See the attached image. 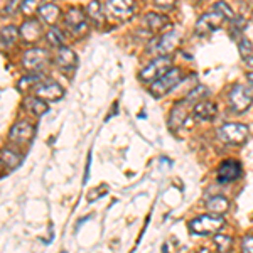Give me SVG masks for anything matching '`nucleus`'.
Returning a JSON list of instances; mask_svg holds the SVG:
<instances>
[{
	"label": "nucleus",
	"mask_w": 253,
	"mask_h": 253,
	"mask_svg": "<svg viewBox=\"0 0 253 253\" xmlns=\"http://www.w3.org/2000/svg\"><path fill=\"white\" fill-rule=\"evenodd\" d=\"M224 226V219L219 214H205L189 223V230L194 235H213Z\"/></svg>",
	"instance_id": "nucleus-1"
},
{
	"label": "nucleus",
	"mask_w": 253,
	"mask_h": 253,
	"mask_svg": "<svg viewBox=\"0 0 253 253\" xmlns=\"http://www.w3.org/2000/svg\"><path fill=\"white\" fill-rule=\"evenodd\" d=\"M181 81H182V71L179 68H172L164 76H161L159 80L154 81V84L150 86V95L156 98L164 96L169 91H172Z\"/></svg>",
	"instance_id": "nucleus-2"
},
{
	"label": "nucleus",
	"mask_w": 253,
	"mask_h": 253,
	"mask_svg": "<svg viewBox=\"0 0 253 253\" xmlns=\"http://www.w3.org/2000/svg\"><path fill=\"white\" fill-rule=\"evenodd\" d=\"M250 130L243 124H224L218 128V137L230 145H243L248 140Z\"/></svg>",
	"instance_id": "nucleus-3"
},
{
	"label": "nucleus",
	"mask_w": 253,
	"mask_h": 253,
	"mask_svg": "<svg viewBox=\"0 0 253 253\" xmlns=\"http://www.w3.org/2000/svg\"><path fill=\"white\" fill-rule=\"evenodd\" d=\"M107 12L110 17L126 22L135 15L137 3L135 0H108L107 2Z\"/></svg>",
	"instance_id": "nucleus-4"
},
{
	"label": "nucleus",
	"mask_w": 253,
	"mask_h": 253,
	"mask_svg": "<svg viewBox=\"0 0 253 253\" xmlns=\"http://www.w3.org/2000/svg\"><path fill=\"white\" fill-rule=\"evenodd\" d=\"M170 69H172V63H170L169 56H159V58H156L149 64V66L142 69L140 80L144 81V83L156 81L161 78V76H164L167 71H170Z\"/></svg>",
	"instance_id": "nucleus-5"
},
{
	"label": "nucleus",
	"mask_w": 253,
	"mask_h": 253,
	"mask_svg": "<svg viewBox=\"0 0 253 253\" xmlns=\"http://www.w3.org/2000/svg\"><path fill=\"white\" fill-rule=\"evenodd\" d=\"M22 64L27 71H32V73H41L46 69V66L49 64V54L47 51L44 49H39V47H34V49H29L26 51L22 58Z\"/></svg>",
	"instance_id": "nucleus-6"
},
{
	"label": "nucleus",
	"mask_w": 253,
	"mask_h": 253,
	"mask_svg": "<svg viewBox=\"0 0 253 253\" xmlns=\"http://www.w3.org/2000/svg\"><path fill=\"white\" fill-rule=\"evenodd\" d=\"M253 103V93L248 88L236 84L230 91V107L236 113H243L252 107Z\"/></svg>",
	"instance_id": "nucleus-7"
},
{
	"label": "nucleus",
	"mask_w": 253,
	"mask_h": 253,
	"mask_svg": "<svg viewBox=\"0 0 253 253\" xmlns=\"http://www.w3.org/2000/svg\"><path fill=\"white\" fill-rule=\"evenodd\" d=\"M177 44H179V36L175 32H169V34L159 36L157 39H154L147 52L157 56H169L177 47Z\"/></svg>",
	"instance_id": "nucleus-8"
},
{
	"label": "nucleus",
	"mask_w": 253,
	"mask_h": 253,
	"mask_svg": "<svg viewBox=\"0 0 253 253\" xmlns=\"http://www.w3.org/2000/svg\"><path fill=\"white\" fill-rule=\"evenodd\" d=\"M64 22L73 34L81 36L88 31V15L78 7H69L66 15H64Z\"/></svg>",
	"instance_id": "nucleus-9"
},
{
	"label": "nucleus",
	"mask_w": 253,
	"mask_h": 253,
	"mask_svg": "<svg viewBox=\"0 0 253 253\" xmlns=\"http://www.w3.org/2000/svg\"><path fill=\"white\" fill-rule=\"evenodd\" d=\"M224 22V17L221 14H218V12H210V14H205L201 15V17L198 19V22H196V34L201 36V38H205V36L211 34V32L218 31L219 27L223 26Z\"/></svg>",
	"instance_id": "nucleus-10"
},
{
	"label": "nucleus",
	"mask_w": 253,
	"mask_h": 253,
	"mask_svg": "<svg viewBox=\"0 0 253 253\" xmlns=\"http://www.w3.org/2000/svg\"><path fill=\"white\" fill-rule=\"evenodd\" d=\"M242 175V164L238 161H224L219 164L218 172H216V179H218L219 184H228V182H233Z\"/></svg>",
	"instance_id": "nucleus-11"
},
{
	"label": "nucleus",
	"mask_w": 253,
	"mask_h": 253,
	"mask_svg": "<svg viewBox=\"0 0 253 253\" xmlns=\"http://www.w3.org/2000/svg\"><path fill=\"white\" fill-rule=\"evenodd\" d=\"M34 133H36L34 125L29 124L27 120H22V122H17V124L10 128L9 138L12 142H17V144H29L32 138H34Z\"/></svg>",
	"instance_id": "nucleus-12"
},
{
	"label": "nucleus",
	"mask_w": 253,
	"mask_h": 253,
	"mask_svg": "<svg viewBox=\"0 0 253 253\" xmlns=\"http://www.w3.org/2000/svg\"><path fill=\"white\" fill-rule=\"evenodd\" d=\"M36 96L42 98L46 101H58L64 96V89L56 81H44L36 88Z\"/></svg>",
	"instance_id": "nucleus-13"
},
{
	"label": "nucleus",
	"mask_w": 253,
	"mask_h": 253,
	"mask_svg": "<svg viewBox=\"0 0 253 253\" xmlns=\"http://www.w3.org/2000/svg\"><path fill=\"white\" fill-rule=\"evenodd\" d=\"M20 38L26 42H38L42 38V24L38 19H31L20 26Z\"/></svg>",
	"instance_id": "nucleus-14"
},
{
	"label": "nucleus",
	"mask_w": 253,
	"mask_h": 253,
	"mask_svg": "<svg viewBox=\"0 0 253 253\" xmlns=\"http://www.w3.org/2000/svg\"><path fill=\"white\" fill-rule=\"evenodd\" d=\"M144 26L149 29L152 34H159L164 29L170 26V20L162 14H156V12H150V14L145 15L144 19Z\"/></svg>",
	"instance_id": "nucleus-15"
},
{
	"label": "nucleus",
	"mask_w": 253,
	"mask_h": 253,
	"mask_svg": "<svg viewBox=\"0 0 253 253\" xmlns=\"http://www.w3.org/2000/svg\"><path fill=\"white\" fill-rule=\"evenodd\" d=\"M56 63L61 69H71L78 64V56L73 49L66 46H61L58 49V54H56Z\"/></svg>",
	"instance_id": "nucleus-16"
},
{
	"label": "nucleus",
	"mask_w": 253,
	"mask_h": 253,
	"mask_svg": "<svg viewBox=\"0 0 253 253\" xmlns=\"http://www.w3.org/2000/svg\"><path fill=\"white\" fill-rule=\"evenodd\" d=\"M24 108L34 117H42L49 112V105L46 100L39 96H29L24 100Z\"/></svg>",
	"instance_id": "nucleus-17"
},
{
	"label": "nucleus",
	"mask_w": 253,
	"mask_h": 253,
	"mask_svg": "<svg viewBox=\"0 0 253 253\" xmlns=\"http://www.w3.org/2000/svg\"><path fill=\"white\" fill-rule=\"evenodd\" d=\"M218 115V107L213 101H199L194 107V117H198L199 120H214Z\"/></svg>",
	"instance_id": "nucleus-18"
},
{
	"label": "nucleus",
	"mask_w": 253,
	"mask_h": 253,
	"mask_svg": "<svg viewBox=\"0 0 253 253\" xmlns=\"http://www.w3.org/2000/svg\"><path fill=\"white\" fill-rule=\"evenodd\" d=\"M39 15H41V19L44 20V22H47L49 26H54L56 22L59 20L61 17V10H59V7L56 5V3H51V2H47V3H42V5L39 7Z\"/></svg>",
	"instance_id": "nucleus-19"
},
{
	"label": "nucleus",
	"mask_w": 253,
	"mask_h": 253,
	"mask_svg": "<svg viewBox=\"0 0 253 253\" xmlns=\"http://www.w3.org/2000/svg\"><path fill=\"white\" fill-rule=\"evenodd\" d=\"M206 208L210 213L223 216L228 210H230V201H228L224 196H213L211 199H208Z\"/></svg>",
	"instance_id": "nucleus-20"
},
{
	"label": "nucleus",
	"mask_w": 253,
	"mask_h": 253,
	"mask_svg": "<svg viewBox=\"0 0 253 253\" xmlns=\"http://www.w3.org/2000/svg\"><path fill=\"white\" fill-rule=\"evenodd\" d=\"M0 162H2V169L7 170V172H10V170L17 169V167L20 166V162H22V157H20L17 152H14V150L3 149Z\"/></svg>",
	"instance_id": "nucleus-21"
},
{
	"label": "nucleus",
	"mask_w": 253,
	"mask_h": 253,
	"mask_svg": "<svg viewBox=\"0 0 253 253\" xmlns=\"http://www.w3.org/2000/svg\"><path fill=\"white\" fill-rule=\"evenodd\" d=\"M184 122H186V110L181 105H175L169 115V126L175 132V130H179L184 125Z\"/></svg>",
	"instance_id": "nucleus-22"
},
{
	"label": "nucleus",
	"mask_w": 253,
	"mask_h": 253,
	"mask_svg": "<svg viewBox=\"0 0 253 253\" xmlns=\"http://www.w3.org/2000/svg\"><path fill=\"white\" fill-rule=\"evenodd\" d=\"M86 15H88V19L91 20V22L96 24V26H101V24H103V20H105L103 10H101V5L96 2V0H93V2L88 5Z\"/></svg>",
	"instance_id": "nucleus-23"
},
{
	"label": "nucleus",
	"mask_w": 253,
	"mask_h": 253,
	"mask_svg": "<svg viewBox=\"0 0 253 253\" xmlns=\"http://www.w3.org/2000/svg\"><path fill=\"white\" fill-rule=\"evenodd\" d=\"M20 36V31L17 29V27H3L2 29V47L5 49V47H9L12 46V44L17 41V38Z\"/></svg>",
	"instance_id": "nucleus-24"
},
{
	"label": "nucleus",
	"mask_w": 253,
	"mask_h": 253,
	"mask_svg": "<svg viewBox=\"0 0 253 253\" xmlns=\"http://www.w3.org/2000/svg\"><path fill=\"white\" fill-rule=\"evenodd\" d=\"M213 9L214 12H218V14H221L224 20H233L236 15H235V12L233 9H231L230 5H228L226 2H223V0H219V2H216L214 5H213Z\"/></svg>",
	"instance_id": "nucleus-25"
},
{
	"label": "nucleus",
	"mask_w": 253,
	"mask_h": 253,
	"mask_svg": "<svg viewBox=\"0 0 253 253\" xmlns=\"http://www.w3.org/2000/svg\"><path fill=\"white\" fill-rule=\"evenodd\" d=\"M206 95H208V88L203 86V84H199V86L191 89L189 95L186 96V101L187 103H199V100H203Z\"/></svg>",
	"instance_id": "nucleus-26"
},
{
	"label": "nucleus",
	"mask_w": 253,
	"mask_h": 253,
	"mask_svg": "<svg viewBox=\"0 0 253 253\" xmlns=\"http://www.w3.org/2000/svg\"><path fill=\"white\" fill-rule=\"evenodd\" d=\"M47 41H49V44H51V46L61 47L64 44V36H63V32H61L59 29L52 27V29L47 31Z\"/></svg>",
	"instance_id": "nucleus-27"
},
{
	"label": "nucleus",
	"mask_w": 253,
	"mask_h": 253,
	"mask_svg": "<svg viewBox=\"0 0 253 253\" xmlns=\"http://www.w3.org/2000/svg\"><path fill=\"white\" fill-rule=\"evenodd\" d=\"M238 49H240V56H242L245 61L253 58V44H252L250 39H242V41H240Z\"/></svg>",
	"instance_id": "nucleus-28"
},
{
	"label": "nucleus",
	"mask_w": 253,
	"mask_h": 253,
	"mask_svg": "<svg viewBox=\"0 0 253 253\" xmlns=\"http://www.w3.org/2000/svg\"><path fill=\"white\" fill-rule=\"evenodd\" d=\"M39 80H41L39 75H36V76H26V78H22V80L19 81V89H20V91H27V89H31L32 86L38 88L39 84H41Z\"/></svg>",
	"instance_id": "nucleus-29"
},
{
	"label": "nucleus",
	"mask_w": 253,
	"mask_h": 253,
	"mask_svg": "<svg viewBox=\"0 0 253 253\" xmlns=\"http://www.w3.org/2000/svg\"><path fill=\"white\" fill-rule=\"evenodd\" d=\"M213 242L219 252H228L231 248V243H233L230 236H224V235H216L213 238Z\"/></svg>",
	"instance_id": "nucleus-30"
},
{
	"label": "nucleus",
	"mask_w": 253,
	"mask_h": 253,
	"mask_svg": "<svg viewBox=\"0 0 253 253\" xmlns=\"http://www.w3.org/2000/svg\"><path fill=\"white\" fill-rule=\"evenodd\" d=\"M39 7H41V0H24L22 5H20V10L26 15H32L36 10H39Z\"/></svg>",
	"instance_id": "nucleus-31"
},
{
	"label": "nucleus",
	"mask_w": 253,
	"mask_h": 253,
	"mask_svg": "<svg viewBox=\"0 0 253 253\" xmlns=\"http://www.w3.org/2000/svg\"><path fill=\"white\" fill-rule=\"evenodd\" d=\"M110 191V187L107 184H101V186H98L95 187V189H91V191H88V196H86V199L89 203H93V201H96L98 198H101V196H105Z\"/></svg>",
	"instance_id": "nucleus-32"
},
{
	"label": "nucleus",
	"mask_w": 253,
	"mask_h": 253,
	"mask_svg": "<svg viewBox=\"0 0 253 253\" xmlns=\"http://www.w3.org/2000/svg\"><path fill=\"white\" fill-rule=\"evenodd\" d=\"M245 27H247V22H245L243 17H235L231 20V34H233V38L238 34H242Z\"/></svg>",
	"instance_id": "nucleus-33"
},
{
	"label": "nucleus",
	"mask_w": 253,
	"mask_h": 253,
	"mask_svg": "<svg viewBox=\"0 0 253 253\" xmlns=\"http://www.w3.org/2000/svg\"><path fill=\"white\" fill-rule=\"evenodd\" d=\"M177 3V0H154V5L162 10H172Z\"/></svg>",
	"instance_id": "nucleus-34"
},
{
	"label": "nucleus",
	"mask_w": 253,
	"mask_h": 253,
	"mask_svg": "<svg viewBox=\"0 0 253 253\" xmlns=\"http://www.w3.org/2000/svg\"><path fill=\"white\" fill-rule=\"evenodd\" d=\"M242 250L245 253H253V235H248L242 242Z\"/></svg>",
	"instance_id": "nucleus-35"
},
{
	"label": "nucleus",
	"mask_w": 253,
	"mask_h": 253,
	"mask_svg": "<svg viewBox=\"0 0 253 253\" xmlns=\"http://www.w3.org/2000/svg\"><path fill=\"white\" fill-rule=\"evenodd\" d=\"M22 2L24 0H7V7H3V9H9V12H12L22 5Z\"/></svg>",
	"instance_id": "nucleus-36"
},
{
	"label": "nucleus",
	"mask_w": 253,
	"mask_h": 253,
	"mask_svg": "<svg viewBox=\"0 0 253 253\" xmlns=\"http://www.w3.org/2000/svg\"><path fill=\"white\" fill-rule=\"evenodd\" d=\"M247 80H248V83H250V86L253 88V71H250L247 75Z\"/></svg>",
	"instance_id": "nucleus-37"
},
{
	"label": "nucleus",
	"mask_w": 253,
	"mask_h": 253,
	"mask_svg": "<svg viewBox=\"0 0 253 253\" xmlns=\"http://www.w3.org/2000/svg\"><path fill=\"white\" fill-rule=\"evenodd\" d=\"M247 64H248L250 68H253V58H252V59H248V61H247Z\"/></svg>",
	"instance_id": "nucleus-38"
},
{
	"label": "nucleus",
	"mask_w": 253,
	"mask_h": 253,
	"mask_svg": "<svg viewBox=\"0 0 253 253\" xmlns=\"http://www.w3.org/2000/svg\"><path fill=\"white\" fill-rule=\"evenodd\" d=\"M252 19H253V14H252Z\"/></svg>",
	"instance_id": "nucleus-39"
}]
</instances>
